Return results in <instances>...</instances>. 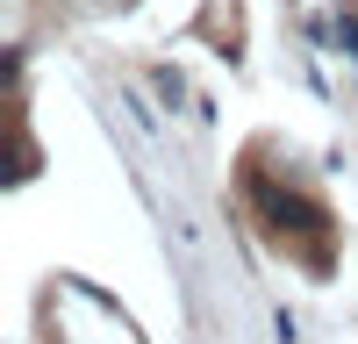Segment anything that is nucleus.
<instances>
[{
    "mask_svg": "<svg viewBox=\"0 0 358 344\" xmlns=\"http://www.w3.org/2000/svg\"><path fill=\"white\" fill-rule=\"evenodd\" d=\"M258 201H265V215H273L280 229H287V222H301L308 237H322V229H330V222H322V208H315V201H301V194H280V187H265V180H258Z\"/></svg>",
    "mask_w": 358,
    "mask_h": 344,
    "instance_id": "nucleus-1",
    "label": "nucleus"
}]
</instances>
